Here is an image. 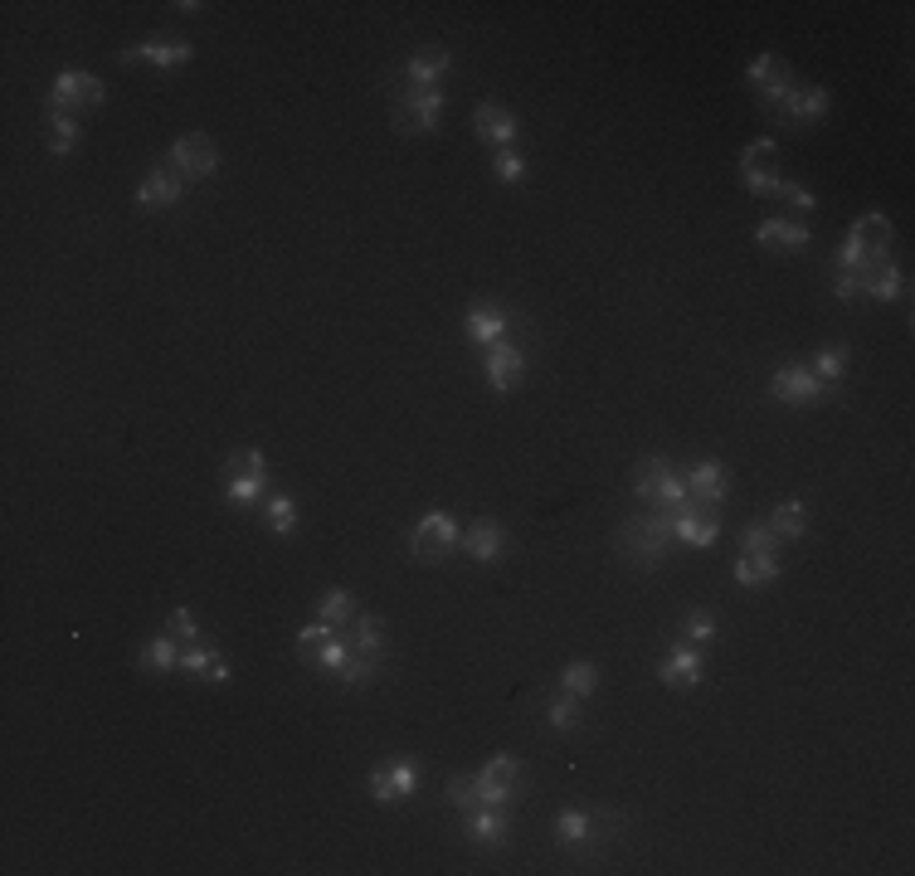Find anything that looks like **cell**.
<instances>
[{
  "instance_id": "obj_1",
  "label": "cell",
  "mask_w": 915,
  "mask_h": 876,
  "mask_svg": "<svg viewBox=\"0 0 915 876\" xmlns=\"http://www.w3.org/2000/svg\"><path fill=\"white\" fill-rule=\"evenodd\" d=\"M633 492L648 511H667V516L692 502L687 497V473L672 468L667 458H638L633 463Z\"/></svg>"
},
{
  "instance_id": "obj_9",
  "label": "cell",
  "mask_w": 915,
  "mask_h": 876,
  "mask_svg": "<svg viewBox=\"0 0 915 876\" xmlns=\"http://www.w3.org/2000/svg\"><path fill=\"white\" fill-rule=\"evenodd\" d=\"M726 468L716 463V458H706V463H696V468H687V497H692L696 507L706 511H721V502H726Z\"/></svg>"
},
{
  "instance_id": "obj_15",
  "label": "cell",
  "mask_w": 915,
  "mask_h": 876,
  "mask_svg": "<svg viewBox=\"0 0 915 876\" xmlns=\"http://www.w3.org/2000/svg\"><path fill=\"white\" fill-rule=\"evenodd\" d=\"M190 44H181V39H156V44H132V49H122V64H156V69H181V64H190Z\"/></svg>"
},
{
  "instance_id": "obj_6",
  "label": "cell",
  "mask_w": 915,
  "mask_h": 876,
  "mask_svg": "<svg viewBox=\"0 0 915 876\" xmlns=\"http://www.w3.org/2000/svg\"><path fill=\"white\" fill-rule=\"evenodd\" d=\"M103 103V83L93 73H59L54 78V93H49V108L54 112H69L74 108H98Z\"/></svg>"
},
{
  "instance_id": "obj_2",
  "label": "cell",
  "mask_w": 915,
  "mask_h": 876,
  "mask_svg": "<svg viewBox=\"0 0 915 876\" xmlns=\"http://www.w3.org/2000/svg\"><path fill=\"white\" fill-rule=\"evenodd\" d=\"M667 541H672V516L667 511H643V516H628L619 526V555H628L633 565H658Z\"/></svg>"
},
{
  "instance_id": "obj_17",
  "label": "cell",
  "mask_w": 915,
  "mask_h": 876,
  "mask_svg": "<svg viewBox=\"0 0 915 876\" xmlns=\"http://www.w3.org/2000/svg\"><path fill=\"white\" fill-rule=\"evenodd\" d=\"M414 784H419V769L414 765H390V769H375L370 774V799L375 803H395L404 794H414Z\"/></svg>"
},
{
  "instance_id": "obj_26",
  "label": "cell",
  "mask_w": 915,
  "mask_h": 876,
  "mask_svg": "<svg viewBox=\"0 0 915 876\" xmlns=\"http://www.w3.org/2000/svg\"><path fill=\"white\" fill-rule=\"evenodd\" d=\"M769 531H774L779 541H799L808 531V507L804 502H779L774 516H769Z\"/></svg>"
},
{
  "instance_id": "obj_39",
  "label": "cell",
  "mask_w": 915,
  "mask_h": 876,
  "mask_svg": "<svg viewBox=\"0 0 915 876\" xmlns=\"http://www.w3.org/2000/svg\"><path fill=\"white\" fill-rule=\"evenodd\" d=\"M268 526L278 531V536H288L297 526V507H293V497H268Z\"/></svg>"
},
{
  "instance_id": "obj_44",
  "label": "cell",
  "mask_w": 915,
  "mask_h": 876,
  "mask_svg": "<svg viewBox=\"0 0 915 876\" xmlns=\"http://www.w3.org/2000/svg\"><path fill=\"white\" fill-rule=\"evenodd\" d=\"M448 803H458V808H473V803H482V799H477V779H468V774H453V779H448Z\"/></svg>"
},
{
  "instance_id": "obj_30",
  "label": "cell",
  "mask_w": 915,
  "mask_h": 876,
  "mask_svg": "<svg viewBox=\"0 0 915 876\" xmlns=\"http://www.w3.org/2000/svg\"><path fill=\"white\" fill-rule=\"evenodd\" d=\"M317 619L331 623V628H351V619H356V599H351L346 589H331L327 599L317 604Z\"/></svg>"
},
{
  "instance_id": "obj_10",
  "label": "cell",
  "mask_w": 915,
  "mask_h": 876,
  "mask_svg": "<svg viewBox=\"0 0 915 876\" xmlns=\"http://www.w3.org/2000/svg\"><path fill=\"white\" fill-rule=\"evenodd\" d=\"M716 531H721L716 511L696 507V502H687V507L672 511V536H677V541H687V546H711V541H716Z\"/></svg>"
},
{
  "instance_id": "obj_8",
  "label": "cell",
  "mask_w": 915,
  "mask_h": 876,
  "mask_svg": "<svg viewBox=\"0 0 915 876\" xmlns=\"http://www.w3.org/2000/svg\"><path fill=\"white\" fill-rule=\"evenodd\" d=\"M774 161H779V146L769 142H755L745 146V156H740V171H745V190L750 195H774L779 181H774Z\"/></svg>"
},
{
  "instance_id": "obj_4",
  "label": "cell",
  "mask_w": 915,
  "mask_h": 876,
  "mask_svg": "<svg viewBox=\"0 0 915 876\" xmlns=\"http://www.w3.org/2000/svg\"><path fill=\"white\" fill-rule=\"evenodd\" d=\"M453 546H458V526H453V516H448V511H429V516H419V526H414V536H409V550H414L424 565H439Z\"/></svg>"
},
{
  "instance_id": "obj_46",
  "label": "cell",
  "mask_w": 915,
  "mask_h": 876,
  "mask_svg": "<svg viewBox=\"0 0 915 876\" xmlns=\"http://www.w3.org/2000/svg\"><path fill=\"white\" fill-rule=\"evenodd\" d=\"M779 200H789V210H799V215H808L813 210V195L808 190H799V185H789V181H779V190H774Z\"/></svg>"
},
{
  "instance_id": "obj_45",
  "label": "cell",
  "mask_w": 915,
  "mask_h": 876,
  "mask_svg": "<svg viewBox=\"0 0 915 876\" xmlns=\"http://www.w3.org/2000/svg\"><path fill=\"white\" fill-rule=\"evenodd\" d=\"M166 633H171V638H185V643H190V638H195V614H190V609H171V619H166Z\"/></svg>"
},
{
  "instance_id": "obj_23",
  "label": "cell",
  "mask_w": 915,
  "mask_h": 876,
  "mask_svg": "<svg viewBox=\"0 0 915 876\" xmlns=\"http://www.w3.org/2000/svg\"><path fill=\"white\" fill-rule=\"evenodd\" d=\"M468 336H473L477 346H492V341H502V336H507V312H502V307H487V302H477L473 312H468Z\"/></svg>"
},
{
  "instance_id": "obj_33",
  "label": "cell",
  "mask_w": 915,
  "mask_h": 876,
  "mask_svg": "<svg viewBox=\"0 0 915 876\" xmlns=\"http://www.w3.org/2000/svg\"><path fill=\"white\" fill-rule=\"evenodd\" d=\"M142 667H151V672H171V667H181L176 638H171V633H161L151 648H142Z\"/></svg>"
},
{
  "instance_id": "obj_43",
  "label": "cell",
  "mask_w": 915,
  "mask_h": 876,
  "mask_svg": "<svg viewBox=\"0 0 915 876\" xmlns=\"http://www.w3.org/2000/svg\"><path fill=\"white\" fill-rule=\"evenodd\" d=\"M331 633H336V628H331V623H322V619H317V623H307V628L297 633V653H307V657H312V653H317V648H322V643L331 638Z\"/></svg>"
},
{
  "instance_id": "obj_31",
  "label": "cell",
  "mask_w": 915,
  "mask_h": 876,
  "mask_svg": "<svg viewBox=\"0 0 915 876\" xmlns=\"http://www.w3.org/2000/svg\"><path fill=\"white\" fill-rule=\"evenodd\" d=\"M468 838H473V842H482V847H502V842H507V818H502L497 808L477 813L473 823H468Z\"/></svg>"
},
{
  "instance_id": "obj_14",
  "label": "cell",
  "mask_w": 915,
  "mask_h": 876,
  "mask_svg": "<svg viewBox=\"0 0 915 876\" xmlns=\"http://www.w3.org/2000/svg\"><path fill=\"white\" fill-rule=\"evenodd\" d=\"M512 784H516V760L512 755H497L492 765L477 774V799L487 803V808H502V803L512 799Z\"/></svg>"
},
{
  "instance_id": "obj_12",
  "label": "cell",
  "mask_w": 915,
  "mask_h": 876,
  "mask_svg": "<svg viewBox=\"0 0 915 876\" xmlns=\"http://www.w3.org/2000/svg\"><path fill=\"white\" fill-rule=\"evenodd\" d=\"M750 83L760 88V98H765L769 108H779V103H784V93L794 88L789 64H784V59H774V54H760V59L750 64Z\"/></svg>"
},
{
  "instance_id": "obj_7",
  "label": "cell",
  "mask_w": 915,
  "mask_h": 876,
  "mask_svg": "<svg viewBox=\"0 0 915 876\" xmlns=\"http://www.w3.org/2000/svg\"><path fill=\"white\" fill-rule=\"evenodd\" d=\"M482 365H487L492 390H516V385H521V375H526V351H521L516 341L502 336V341H492V346H487Z\"/></svg>"
},
{
  "instance_id": "obj_40",
  "label": "cell",
  "mask_w": 915,
  "mask_h": 876,
  "mask_svg": "<svg viewBox=\"0 0 915 876\" xmlns=\"http://www.w3.org/2000/svg\"><path fill=\"white\" fill-rule=\"evenodd\" d=\"M317 667H327V672H341V662H346V657H351V638H336V633H331L327 643H322V648H317Z\"/></svg>"
},
{
  "instance_id": "obj_24",
  "label": "cell",
  "mask_w": 915,
  "mask_h": 876,
  "mask_svg": "<svg viewBox=\"0 0 915 876\" xmlns=\"http://www.w3.org/2000/svg\"><path fill=\"white\" fill-rule=\"evenodd\" d=\"M443 73H448V54L429 44V49H419V54L409 59V69H404V78H409L414 88H434V83H439Z\"/></svg>"
},
{
  "instance_id": "obj_37",
  "label": "cell",
  "mask_w": 915,
  "mask_h": 876,
  "mask_svg": "<svg viewBox=\"0 0 915 876\" xmlns=\"http://www.w3.org/2000/svg\"><path fill=\"white\" fill-rule=\"evenodd\" d=\"M546 721L555 730H575V726H580V696H560V701H550V706H546Z\"/></svg>"
},
{
  "instance_id": "obj_18",
  "label": "cell",
  "mask_w": 915,
  "mask_h": 876,
  "mask_svg": "<svg viewBox=\"0 0 915 876\" xmlns=\"http://www.w3.org/2000/svg\"><path fill=\"white\" fill-rule=\"evenodd\" d=\"M473 132L482 137L487 146H512V137H516V117L507 108H497V103H482V108L473 112Z\"/></svg>"
},
{
  "instance_id": "obj_41",
  "label": "cell",
  "mask_w": 915,
  "mask_h": 876,
  "mask_svg": "<svg viewBox=\"0 0 915 876\" xmlns=\"http://www.w3.org/2000/svg\"><path fill=\"white\" fill-rule=\"evenodd\" d=\"M49 146H54L59 156L78 146V122L69 117V112H54V132H49Z\"/></svg>"
},
{
  "instance_id": "obj_51",
  "label": "cell",
  "mask_w": 915,
  "mask_h": 876,
  "mask_svg": "<svg viewBox=\"0 0 915 876\" xmlns=\"http://www.w3.org/2000/svg\"><path fill=\"white\" fill-rule=\"evenodd\" d=\"M205 677H210V682H229V677H234V667H229V657H215V662H210V672H205Z\"/></svg>"
},
{
  "instance_id": "obj_22",
  "label": "cell",
  "mask_w": 915,
  "mask_h": 876,
  "mask_svg": "<svg viewBox=\"0 0 915 876\" xmlns=\"http://www.w3.org/2000/svg\"><path fill=\"white\" fill-rule=\"evenodd\" d=\"M351 648L370 662H380L385 657V623L375 619V614H356L351 619Z\"/></svg>"
},
{
  "instance_id": "obj_35",
  "label": "cell",
  "mask_w": 915,
  "mask_h": 876,
  "mask_svg": "<svg viewBox=\"0 0 915 876\" xmlns=\"http://www.w3.org/2000/svg\"><path fill=\"white\" fill-rule=\"evenodd\" d=\"M594 682H599V677H594V667H589V662H570V667L560 672V687H565V696H589V692H594Z\"/></svg>"
},
{
  "instance_id": "obj_47",
  "label": "cell",
  "mask_w": 915,
  "mask_h": 876,
  "mask_svg": "<svg viewBox=\"0 0 915 876\" xmlns=\"http://www.w3.org/2000/svg\"><path fill=\"white\" fill-rule=\"evenodd\" d=\"M682 628H687V638H692V643L716 638V623H711V614H687V623H682Z\"/></svg>"
},
{
  "instance_id": "obj_20",
  "label": "cell",
  "mask_w": 915,
  "mask_h": 876,
  "mask_svg": "<svg viewBox=\"0 0 915 876\" xmlns=\"http://www.w3.org/2000/svg\"><path fill=\"white\" fill-rule=\"evenodd\" d=\"M658 677L672 687V692H692L696 682H701V653H696V648H677V653L662 662Z\"/></svg>"
},
{
  "instance_id": "obj_32",
  "label": "cell",
  "mask_w": 915,
  "mask_h": 876,
  "mask_svg": "<svg viewBox=\"0 0 915 876\" xmlns=\"http://www.w3.org/2000/svg\"><path fill=\"white\" fill-rule=\"evenodd\" d=\"M589 833H594V818H589V813H575V808H570V813H560V818H555V838L565 842V847L589 842Z\"/></svg>"
},
{
  "instance_id": "obj_19",
  "label": "cell",
  "mask_w": 915,
  "mask_h": 876,
  "mask_svg": "<svg viewBox=\"0 0 915 876\" xmlns=\"http://www.w3.org/2000/svg\"><path fill=\"white\" fill-rule=\"evenodd\" d=\"M779 112H784V117H794V122H818V117L828 112V88H813V83L799 88V83H794V88L784 93Z\"/></svg>"
},
{
  "instance_id": "obj_25",
  "label": "cell",
  "mask_w": 915,
  "mask_h": 876,
  "mask_svg": "<svg viewBox=\"0 0 915 876\" xmlns=\"http://www.w3.org/2000/svg\"><path fill=\"white\" fill-rule=\"evenodd\" d=\"M755 239L769 244V249H804L808 244V229L804 224H794V219H765L760 229H755Z\"/></svg>"
},
{
  "instance_id": "obj_28",
  "label": "cell",
  "mask_w": 915,
  "mask_h": 876,
  "mask_svg": "<svg viewBox=\"0 0 915 876\" xmlns=\"http://www.w3.org/2000/svg\"><path fill=\"white\" fill-rule=\"evenodd\" d=\"M268 473V458L258 448H234L224 458V482H239V477H263Z\"/></svg>"
},
{
  "instance_id": "obj_13",
  "label": "cell",
  "mask_w": 915,
  "mask_h": 876,
  "mask_svg": "<svg viewBox=\"0 0 915 876\" xmlns=\"http://www.w3.org/2000/svg\"><path fill=\"white\" fill-rule=\"evenodd\" d=\"M185 176L176 166H161V171H151L147 181L137 185V205H147V210H161V205H176L185 195Z\"/></svg>"
},
{
  "instance_id": "obj_5",
  "label": "cell",
  "mask_w": 915,
  "mask_h": 876,
  "mask_svg": "<svg viewBox=\"0 0 915 876\" xmlns=\"http://www.w3.org/2000/svg\"><path fill=\"white\" fill-rule=\"evenodd\" d=\"M166 166H176L185 181H205L220 166V146H215V137H205V132H185L181 142L171 146V161Z\"/></svg>"
},
{
  "instance_id": "obj_11",
  "label": "cell",
  "mask_w": 915,
  "mask_h": 876,
  "mask_svg": "<svg viewBox=\"0 0 915 876\" xmlns=\"http://www.w3.org/2000/svg\"><path fill=\"white\" fill-rule=\"evenodd\" d=\"M769 395L784 400V404H813L823 395V385L813 380V370H804V365H784V370L769 380Z\"/></svg>"
},
{
  "instance_id": "obj_38",
  "label": "cell",
  "mask_w": 915,
  "mask_h": 876,
  "mask_svg": "<svg viewBox=\"0 0 915 876\" xmlns=\"http://www.w3.org/2000/svg\"><path fill=\"white\" fill-rule=\"evenodd\" d=\"M492 176H497L502 185H516L521 176H526V161H521L516 151H507V146H502V151L492 156Z\"/></svg>"
},
{
  "instance_id": "obj_48",
  "label": "cell",
  "mask_w": 915,
  "mask_h": 876,
  "mask_svg": "<svg viewBox=\"0 0 915 876\" xmlns=\"http://www.w3.org/2000/svg\"><path fill=\"white\" fill-rule=\"evenodd\" d=\"M210 662H215V653H205V648H190V653H181L185 672H210Z\"/></svg>"
},
{
  "instance_id": "obj_49",
  "label": "cell",
  "mask_w": 915,
  "mask_h": 876,
  "mask_svg": "<svg viewBox=\"0 0 915 876\" xmlns=\"http://www.w3.org/2000/svg\"><path fill=\"white\" fill-rule=\"evenodd\" d=\"M842 302H852V297H862V283H857V273H838V283H833Z\"/></svg>"
},
{
  "instance_id": "obj_34",
  "label": "cell",
  "mask_w": 915,
  "mask_h": 876,
  "mask_svg": "<svg viewBox=\"0 0 915 876\" xmlns=\"http://www.w3.org/2000/svg\"><path fill=\"white\" fill-rule=\"evenodd\" d=\"M842 370H847V351H842V346H823V351L813 356V380H818V385L838 380Z\"/></svg>"
},
{
  "instance_id": "obj_16",
  "label": "cell",
  "mask_w": 915,
  "mask_h": 876,
  "mask_svg": "<svg viewBox=\"0 0 915 876\" xmlns=\"http://www.w3.org/2000/svg\"><path fill=\"white\" fill-rule=\"evenodd\" d=\"M502 550H507V531H502L497 521H473V526L463 531V555H473L477 565L502 560Z\"/></svg>"
},
{
  "instance_id": "obj_42",
  "label": "cell",
  "mask_w": 915,
  "mask_h": 876,
  "mask_svg": "<svg viewBox=\"0 0 915 876\" xmlns=\"http://www.w3.org/2000/svg\"><path fill=\"white\" fill-rule=\"evenodd\" d=\"M224 497L229 502H239V507H249L263 497V477H239V482H224Z\"/></svg>"
},
{
  "instance_id": "obj_3",
  "label": "cell",
  "mask_w": 915,
  "mask_h": 876,
  "mask_svg": "<svg viewBox=\"0 0 915 876\" xmlns=\"http://www.w3.org/2000/svg\"><path fill=\"white\" fill-rule=\"evenodd\" d=\"M390 117L400 132H434L443 117V93L439 88H414L409 78L390 88Z\"/></svg>"
},
{
  "instance_id": "obj_27",
  "label": "cell",
  "mask_w": 915,
  "mask_h": 876,
  "mask_svg": "<svg viewBox=\"0 0 915 876\" xmlns=\"http://www.w3.org/2000/svg\"><path fill=\"white\" fill-rule=\"evenodd\" d=\"M779 580V560L774 555H740V565H735V584H769Z\"/></svg>"
},
{
  "instance_id": "obj_29",
  "label": "cell",
  "mask_w": 915,
  "mask_h": 876,
  "mask_svg": "<svg viewBox=\"0 0 915 876\" xmlns=\"http://www.w3.org/2000/svg\"><path fill=\"white\" fill-rule=\"evenodd\" d=\"M862 292H867V297H877V302H896V297L906 292V273H901L896 263H886L881 273H872V278L862 283Z\"/></svg>"
},
{
  "instance_id": "obj_36",
  "label": "cell",
  "mask_w": 915,
  "mask_h": 876,
  "mask_svg": "<svg viewBox=\"0 0 915 876\" xmlns=\"http://www.w3.org/2000/svg\"><path fill=\"white\" fill-rule=\"evenodd\" d=\"M740 550L745 555H779V536L769 526H745L740 531Z\"/></svg>"
},
{
  "instance_id": "obj_21",
  "label": "cell",
  "mask_w": 915,
  "mask_h": 876,
  "mask_svg": "<svg viewBox=\"0 0 915 876\" xmlns=\"http://www.w3.org/2000/svg\"><path fill=\"white\" fill-rule=\"evenodd\" d=\"M862 254H891V219L886 215H862L847 234Z\"/></svg>"
},
{
  "instance_id": "obj_50",
  "label": "cell",
  "mask_w": 915,
  "mask_h": 876,
  "mask_svg": "<svg viewBox=\"0 0 915 876\" xmlns=\"http://www.w3.org/2000/svg\"><path fill=\"white\" fill-rule=\"evenodd\" d=\"M857 263H862V249H857L852 239H842V249H838V268H842V273H852Z\"/></svg>"
}]
</instances>
